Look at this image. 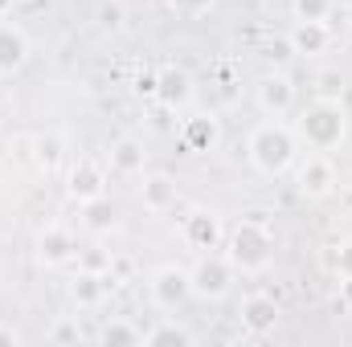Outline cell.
Returning a JSON list of instances; mask_svg holds the SVG:
<instances>
[{"mask_svg":"<svg viewBox=\"0 0 352 347\" xmlns=\"http://www.w3.org/2000/svg\"><path fill=\"white\" fill-rule=\"evenodd\" d=\"M344 131H349V119H344V106L340 98H316L299 110L295 119V135L311 147V152H332L344 143Z\"/></svg>","mask_w":352,"mask_h":347,"instance_id":"cell-1","label":"cell"},{"mask_svg":"<svg viewBox=\"0 0 352 347\" xmlns=\"http://www.w3.org/2000/svg\"><path fill=\"white\" fill-rule=\"evenodd\" d=\"M246 156H250V164L263 176H283L295 164V131H291L287 123H278V119L258 123V127L250 131Z\"/></svg>","mask_w":352,"mask_h":347,"instance_id":"cell-2","label":"cell"},{"mask_svg":"<svg viewBox=\"0 0 352 347\" xmlns=\"http://www.w3.org/2000/svg\"><path fill=\"white\" fill-rule=\"evenodd\" d=\"M226 258L234 261V270H242V274H258V270L270 265V258H274V237L266 229L263 213H250L226 237Z\"/></svg>","mask_w":352,"mask_h":347,"instance_id":"cell-3","label":"cell"},{"mask_svg":"<svg viewBox=\"0 0 352 347\" xmlns=\"http://www.w3.org/2000/svg\"><path fill=\"white\" fill-rule=\"evenodd\" d=\"M188 278H192V294L221 298L234 286V261L226 258V254H217V250H209V254L197 258V265H188Z\"/></svg>","mask_w":352,"mask_h":347,"instance_id":"cell-4","label":"cell"},{"mask_svg":"<svg viewBox=\"0 0 352 347\" xmlns=\"http://www.w3.org/2000/svg\"><path fill=\"white\" fill-rule=\"evenodd\" d=\"M188 294H192L188 265H160V270L152 274V302H156L160 311H176Z\"/></svg>","mask_w":352,"mask_h":347,"instance_id":"cell-5","label":"cell"},{"mask_svg":"<svg viewBox=\"0 0 352 347\" xmlns=\"http://www.w3.org/2000/svg\"><path fill=\"white\" fill-rule=\"evenodd\" d=\"M295 184H299V192L307 196V200H324V196H332L336 192V168H332V160L328 156H307L303 164H299V172H295Z\"/></svg>","mask_w":352,"mask_h":347,"instance_id":"cell-6","label":"cell"},{"mask_svg":"<svg viewBox=\"0 0 352 347\" xmlns=\"http://www.w3.org/2000/svg\"><path fill=\"white\" fill-rule=\"evenodd\" d=\"M238 319H242L246 335L263 339V335H270V331L278 327V302H274L270 294H250V298H242Z\"/></svg>","mask_w":352,"mask_h":347,"instance_id":"cell-7","label":"cell"},{"mask_svg":"<svg viewBox=\"0 0 352 347\" xmlns=\"http://www.w3.org/2000/svg\"><path fill=\"white\" fill-rule=\"evenodd\" d=\"M258 106H263L270 119L291 115V106H295V86H291V78H287V74H266L263 82H258Z\"/></svg>","mask_w":352,"mask_h":347,"instance_id":"cell-8","label":"cell"},{"mask_svg":"<svg viewBox=\"0 0 352 347\" xmlns=\"http://www.w3.org/2000/svg\"><path fill=\"white\" fill-rule=\"evenodd\" d=\"M66 192H70L78 204H87V200H94V196H107V176H102L98 164L78 160V164L70 168V176H66Z\"/></svg>","mask_w":352,"mask_h":347,"instance_id":"cell-9","label":"cell"},{"mask_svg":"<svg viewBox=\"0 0 352 347\" xmlns=\"http://www.w3.org/2000/svg\"><path fill=\"white\" fill-rule=\"evenodd\" d=\"M74 254H78V246H74L70 229H62V225H45L41 229V237H37V261L41 265H66Z\"/></svg>","mask_w":352,"mask_h":347,"instance_id":"cell-10","label":"cell"},{"mask_svg":"<svg viewBox=\"0 0 352 347\" xmlns=\"http://www.w3.org/2000/svg\"><path fill=\"white\" fill-rule=\"evenodd\" d=\"M184 241H188L192 250H201V254H209V250H221V241H226V233H221V221H217L213 213H192V217L184 221Z\"/></svg>","mask_w":352,"mask_h":347,"instance_id":"cell-11","label":"cell"},{"mask_svg":"<svg viewBox=\"0 0 352 347\" xmlns=\"http://www.w3.org/2000/svg\"><path fill=\"white\" fill-rule=\"evenodd\" d=\"M217 139H221V127H217L213 115H192V119H184V127H180L184 152H213Z\"/></svg>","mask_w":352,"mask_h":347,"instance_id":"cell-12","label":"cell"},{"mask_svg":"<svg viewBox=\"0 0 352 347\" xmlns=\"http://www.w3.org/2000/svg\"><path fill=\"white\" fill-rule=\"evenodd\" d=\"M140 200L148 213H168L176 204V180L168 172H148L140 184Z\"/></svg>","mask_w":352,"mask_h":347,"instance_id":"cell-13","label":"cell"},{"mask_svg":"<svg viewBox=\"0 0 352 347\" xmlns=\"http://www.w3.org/2000/svg\"><path fill=\"white\" fill-rule=\"evenodd\" d=\"M287 37H291V49H295L299 58H316V53H324L328 41H332V33H328L324 21H295V29H291Z\"/></svg>","mask_w":352,"mask_h":347,"instance_id":"cell-14","label":"cell"},{"mask_svg":"<svg viewBox=\"0 0 352 347\" xmlns=\"http://www.w3.org/2000/svg\"><path fill=\"white\" fill-rule=\"evenodd\" d=\"M156 98H160L168 110L184 106V102L192 98V78H188L184 70H176V66L160 70V74H156Z\"/></svg>","mask_w":352,"mask_h":347,"instance_id":"cell-15","label":"cell"},{"mask_svg":"<svg viewBox=\"0 0 352 347\" xmlns=\"http://www.w3.org/2000/svg\"><path fill=\"white\" fill-rule=\"evenodd\" d=\"M29 58V41L16 25H4L0 21V74H16Z\"/></svg>","mask_w":352,"mask_h":347,"instance_id":"cell-16","label":"cell"},{"mask_svg":"<svg viewBox=\"0 0 352 347\" xmlns=\"http://www.w3.org/2000/svg\"><path fill=\"white\" fill-rule=\"evenodd\" d=\"M111 274H94V270H82L78 265V278H74V286H70V298L78 302V307H98L102 302V294L111 290Z\"/></svg>","mask_w":352,"mask_h":347,"instance_id":"cell-17","label":"cell"},{"mask_svg":"<svg viewBox=\"0 0 352 347\" xmlns=\"http://www.w3.org/2000/svg\"><path fill=\"white\" fill-rule=\"evenodd\" d=\"M111 168H115L119 176H140L144 172V143L119 139V143L111 147Z\"/></svg>","mask_w":352,"mask_h":347,"instance_id":"cell-18","label":"cell"},{"mask_svg":"<svg viewBox=\"0 0 352 347\" xmlns=\"http://www.w3.org/2000/svg\"><path fill=\"white\" fill-rule=\"evenodd\" d=\"M82 221H87V229H94V233H107V229H115L119 208H115L107 196H94V200L82 204Z\"/></svg>","mask_w":352,"mask_h":347,"instance_id":"cell-19","label":"cell"},{"mask_svg":"<svg viewBox=\"0 0 352 347\" xmlns=\"http://www.w3.org/2000/svg\"><path fill=\"white\" fill-rule=\"evenodd\" d=\"M144 347H192V331H184L180 323H160L144 331Z\"/></svg>","mask_w":352,"mask_h":347,"instance_id":"cell-20","label":"cell"},{"mask_svg":"<svg viewBox=\"0 0 352 347\" xmlns=\"http://www.w3.org/2000/svg\"><path fill=\"white\" fill-rule=\"evenodd\" d=\"M62 156H66L62 135H54V131H50V135H37V139H33V160H37V168H45V172H50V168H58V164H62Z\"/></svg>","mask_w":352,"mask_h":347,"instance_id":"cell-21","label":"cell"},{"mask_svg":"<svg viewBox=\"0 0 352 347\" xmlns=\"http://www.w3.org/2000/svg\"><path fill=\"white\" fill-rule=\"evenodd\" d=\"M98 344H102V347H135V344H144V331H140V327H131V323H123V319H115V323H107V327H102Z\"/></svg>","mask_w":352,"mask_h":347,"instance_id":"cell-22","label":"cell"},{"mask_svg":"<svg viewBox=\"0 0 352 347\" xmlns=\"http://www.w3.org/2000/svg\"><path fill=\"white\" fill-rule=\"evenodd\" d=\"M291 12L295 21H328L332 0H291Z\"/></svg>","mask_w":352,"mask_h":347,"instance_id":"cell-23","label":"cell"},{"mask_svg":"<svg viewBox=\"0 0 352 347\" xmlns=\"http://www.w3.org/2000/svg\"><path fill=\"white\" fill-rule=\"evenodd\" d=\"M98 25L102 29H119L123 25V4L119 0H102L98 4Z\"/></svg>","mask_w":352,"mask_h":347,"instance_id":"cell-24","label":"cell"},{"mask_svg":"<svg viewBox=\"0 0 352 347\" xmlns=\"http://www.w3.org/2000/svg\"><path fill=\"white\" fill-rule=\"evenodd\" d=\"M340 94H344L340 70H324V74H320V98H340Z\"/></svg>","mask_w":352,"mask_h":347,"instance_id":"cell-25","label":"cell"},{"mask_svg":"<svg viewBox=\"0 0 352 347\" xmlns=\"http://www.w3.org/2000/svg\"><path fill=\"white\" fill-rule=\"evenodd\" d=\"M328 265H332L340 278H352V241H344L336 254H328Z\"/></svg>","mask_w":352,"mask_h":347,"instance_id":"cell-26","label":"cell"},{"mask_svg":"<svg viewBox=\"0 0 352 347\" xmlns=\"http://www.w3.org/2000/svg\"><path fill=\"white\" fill-rule=\"evenodd\" d=\"M50 339L54 344H82V331H78V323H58L50 331Z\"/></svg>","mask_w":352,"mask_h":347,"instance_id":"cell-27","label":"cell"},{"mask_svg":"<svg viewBox=\"0 0 352 347\" xmlns=\"http://www.w3.org/2000/svg\"><path fill=\"white\" fill-rule=\"evenodd\" d=\"M266 58H270V62H278V66H283V62H291V58H295V49H291V37H283V41H270Z\"/></svg>","mask_w":352,"mask_h":347,"instance_id":"cell-28","label":"cell"},{"mask_svg":"<svg viewBox=\"0 0 352 347\" xmlns=\"http://www.w3.org/2000/svg\"><path fill=\"white\" fill-rule=\"evenodd\" d=\"M78 265H82V270H94V274H107V270H111V258H107V254H98V250H90V254H82Z\"/></svg>","mask_w":352,"mask_h":347,"instance_id":"cell-29","label":"cell"},{"mask_svg":"<svg viewBox=\"0 0 352 347\" xmlns=\"http://www.w3.org/2000/svg\"><path fill=\"white\" fill-rule=\"evenodd\" d=\"M135 94L140 98H156V74H140L135 78Z\"/></svg>","mask_w":352,"mask_h":347,"instance_id":"cell-30","label":"cell"},{"mask_svg":"<svg viewBox=\"0 0 352 347\" xmlns=\"http://www.w3.org/2000/svg\"><path fill=\"white\" fill-rule=\"evenodd\" d=\"M176 12H201V8H209L213 0H168Z\"/></svg>","mask_w":352,"mask_h":347,"instance_id":"cell-31","label":"cell"},{"mask_svg":"<svg viewBox=\"0 0 352 347\" xmlns=\"http://www.w3.org/2000/svg\"><path fill=\"white\" fill-rule=\"evenodd\" d=\"M340 307H344V311H352V278H344V282H340Z\"/></svg>","mask_w":352,"mask_h":347,"instance_id":"cell-32","label":"cell"},{"mask_svg":"<svg viewBox=\"0 0 352 347\" xmlns=\"http://www.w3.org/2000/svg\"><path fill=\"white\" fill-rule=\"evenodd\" d=\"M12 344H21V335L12 327H0V347H12Z\"/></svg>","mask_w":352,"mask_h":347,"instance_id":"cell-33","label":"cell"},{"mask_svg":"<svg viewBox=\"0 0 352 347\" xmlns=\"http://www.w3.org/2000/svg\"><path fill=\"white\" fill-rule=\"evenodd\" d=\"M8 8H12V0H0V21L8 16Z\"/></svg>","mask_w":352,"mask_h":347,"instance_id":"cell-34","label":"cell"},{"mask_svg":"<svg viewBox=\"0 0 352 347\" xmlns=\"http://www.w3.org/2000/svg\"><path fill=\"white\" fill-rule=\"evenodd\" d=\"M4 152H8V143H4V139H0V160H4Z\"/></svg>","mask_w":352,"mask_h":347,"instance_id":"cell-35","label":"cell"}]
</instances>
